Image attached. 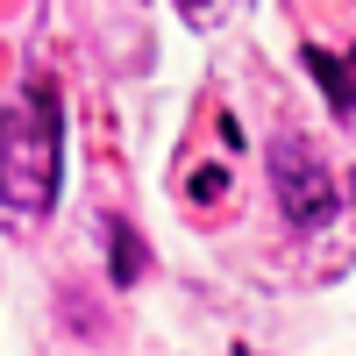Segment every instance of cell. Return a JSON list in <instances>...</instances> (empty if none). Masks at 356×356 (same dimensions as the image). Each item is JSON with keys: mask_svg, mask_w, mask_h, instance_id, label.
<instances>
[{"mask_svg": "<svg viewBox=\"0 0 356 356\" xmlns=\"http://www.w3.org/2000/svg\"><path fill=\"white\" fill-rule=\"evenodd\" d=\"M65 114H57V86L29 79L15 107H0V200L8 214H50L57 207V157H65Z\"/></svg>", "mask_w": 356, "mask_h": 356, "instance_id": "obj_1", "label": "cell"}, {"mask_svg": "<svg viewBox=\"0 0 356 356\" xmlns=\"http://www.w3.org/2000/svg\"><path fill=\"white\" fill-rule=\"evenodd\" d=\"M271 200L285 207V221H300V228H321L335 214V171H328V157H321L307 136H278L271 143Z\"/></svg>", "mask_w": 356, "mask_h": 356, "instance_id": "obj_2", "label": "cell"}, {"mask_svg": "<svg viewBox=\"0 0 356 356\" xmlns=\"http://www.w3.org/2000/svg\"><path fill=\"white\" fill-rule=\"evenodd\" d=\"M107 235H114V285H136V278H143V243H136L122 221H114Z\"/></svg>", "mask_w": 356, "mask_h": 356, "instance_id": "obj_3", "label": "cell"}, {"mask_svg": "<svg viewBox=\"0 0 356 356\" xmlns=\"http://www.w3.org/2000/svg\"><path fill=\"white\" fill-rule=\"evenodd\" d=\"M307 65H314V72H321V79H328V86H335V107H342V114H349V107H356V86H349V72H342V65H335V57H328V50H307Z\"/></svg>", "mask_w": 356, "mask_h": 356, "instance_id": "obj_4", "label": "cell"}, {"mask_svg": "<svg viewBox=\"0 0 356 356\" xmlns=\"http://www.w3.org/2000/svg\"><path fill=\"white\" fill-rule=\"evenodd\" d=\"M193 193H200V200H221V193H228V171H200Z\"/></svg>", "mask_w": 356, "mask_h": 356, "instance_id": "obj_5", "label": "cell"}, {"mask_svg": "<svg viewBox=\"0 0 356 356\" xmlns=\"http://www.w3.org/2000/svg\"><path fill=\"white\" fill-rule=\"evenodd\" d=\"M178 8H186L193 22H207V15H214V0H178Z\"/></svg>", "mask_w": 356, "mask_h": 356, "instance_id": "obj_6", "label": "cell"}]
</instances>
